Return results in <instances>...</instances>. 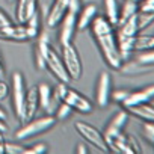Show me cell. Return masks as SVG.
Returning a JSON list of instances; mask_svg holds the SVG:
<instances>
[{
    "mask_svg": "<svg viewBox=\"0 0 154 154\" xmlns=\"http://www.w3.org/2000/svg\"><path fill=\"white\" fill-rule=\"evenodd\" d=\"M62 60L71 80H80L83 75V63L72 42L62 45Z\"/></svg>",
    "mask_w": 154,
    "mask_h": 154,
    "instance_id": "5b68a950",
    "label": "cell"
},
{
    "mask_svg": "<svg viewBox=\"0 0 154 154\" xmlns=\"http://www.w3.org/2000/svg\"><path fill=\"white\" fill-rule=\"evenodd\" d=\"M26 26H27L29 29H33V30H38V32H39V12H38V11L26 21Z\"/></svg>",
    "mask_w": 154,
    "mask_h": 154,
    "instance_id": "4dcf8cb0",
    "label": "cell"
},
{
    "mask_svg": "<svg viewBox=\"0 0 154 154\" xmlns=\"http://www.w3.org/2000/svg\"><path fill=\"white\" fill-rule=\"evenodd\" d=\"M39 107V100H38V89L36 86H33L32 89H29L26 92V97H24V103H23V109H21V113H20V121L24 124L30 119L35 118L36 115V110Z\"/></svg>",
    "mask_w": 154,
    "mask_h": 154,
    "instance_id": "9c48e42d",
    "label": "cell"
},
{
    "mask_svg": "<svg viewBox=\"0 0 154 154\" xmlns=\"http://www.w3.org/2000/svg\"><path fill=\"white\" fill-rule=\"evenodd\" d=\"M23 146L18 143H12V142H6L5 143V152L8 154H23Z\"/></svg>",
    "mask_w": 154,
    "mask_h": 154,
    "instance_id": "f546056e",
    "label": "cell"
},
{
    "mask_svg": "<svg viewBox=\"0 0 154 154\" xmlns=\"http://www.w3.org/2000/svg\"><path fill=\"white\" fill-rule=\"evenodd\" d=\"M104 8H106V18L112 26H116L119 20V9L116 0H104Z\"/></svg>",
    "mask_w": 154,
    "mask_h": 154,
    "instance_id": "44dd1931",
    "label": "cell"
},
{
    "mask_svg": "<svg viewBox=\"0 0 154 154\" xmlns=\"http://www.w3.org/2000/svg\"><path fill=\"white\" fill-rule=\"evenodd\" d=\"M136 62L145 66H154V48L145 50L136 56Z\"/></svg>",
    "mask_w": 154,
    "mask_h": 154,
    "instance_id": "d4e9b609",
    "label": "cell"
},
{
    "mask_svg": "<svg viewBox=\"0 0 154 154\" xmlns=\"http://www.w3.org/2000/svg\"><path fill=\"white\" fill-rule=\"evenodd\" d=\"M3 79V68H0V80Z\"/></svg>",
    "mask_w": 154,
    "mask_h": 154,
    "instance_id": "ab89813d",
    "label": "cell"
},
{
    "mask_svg": "<svg viewBox=\"0 0 154 154\" xmlns=\"http://www.w3.org/2000/svg\"><path fill=\"white\" fill-rule=\"evenodd\" d=\"M143 134L148 140L154 142V122H146L143 124Z\"/></svg>",
    "mask_w": 154,
    "mask_h": 154,
    "instance_id": "1f68e13d",
    "label": "cell"
},
{
    "mask_svg": "<svg viewBox=\"0 0 154 154\" xmlns=\"http://www.w3.org/2000/svg\"><path fill=\"white\" fill-rule=\"evenodd\" d=\"M154 98V85H149L140 91L136 92H130L127 95V98L122 101V106L127 109L130 106H136V104H142V103H149Z\"/></svg>",
    "mask_w": 154,
    "mask_h": 154,
    "instance_id": "5bb4252c",
    "label": "cell"
},
{
    "mask_svg": "<svg viewBox=\"0 0 154 154\" xmlns=\"http://www.w3.org/2000/svg\"><path fill=\"white\" fill-rule=\"evenodd\" d=\"M38 11V0H18L15 17L20 24H26V21Z\"/></svg>",
    "mask_w": 154,
    "mask_h": 154,
    "instance_id": "9a60e30c",
    "label": "cell"
},
{
    "mask_svg": "<svg viewBox=\"0 0 154 154\" xmlns=\"http://www.w3.org/2000/svg\"><path fill=\"white\" fill-rule=\"evenodd\" d=\"M38 89V100H39V107L41 109H47L51 103V98H53V91L51 88L47 85V83H39L36 86Z\"/></svg>",
    "mask_w": 154,
    "mask_h": 154,
    "instance_id": "d6986e66",
    "label": "cell"
},
{
    "mask_svg": "<svg viewBox=\"0 0 154 154\" xmlns=\"http://www.w3.org/2000/svg\"><path fill=\"white\" fill-rule=\"evenodd\" d=\"M35 65L38 69H45V62H44V57L41 54V51L35 47Z\"/></svg>",
    "mask_w": 154,
    "mask_h": 154,
    "instance_id": "d6a6232c",
    "label": "cell"
},
{
    "mask_svg": "<svg viewBox=\"0 0 154 154\" xmlns=\"http://www.w3.org/2000/svg\"><path fill=\"white\" fill-rule=\"evenodd\" d=\"M66 12H68V0H53V3L45 15V26L48 29L57 27Z\"/></svg>",
    "mask_w": 154,
    "mask_h": 154,
    "instance_id": "30bf717a",
    "label": "cell"
},
{
    "mask_svg": "<svg viewBox=\"0 0 154 154\" xmlns=\"http://www.w3.org/2000/svg\"><path fill=\"white\" fill-rule=\"evenodd\" d=\"M54 112H56V113H54V118H56V119H65V118H68L69 113L72 112V107H71L69 104L60 101V103L57 104V107H56Z\"/></svg>",
    "mask_w": 154,
    "mask_h": 154,
    "instance_id": "83f0119b",
    "label": "cell"
},
{
    "mask_svg": "<svg viewBox=\"0 0 154 154\" xmlns=\"http://www.w3.org/2000/svg\"><path fill=\"white\" fill-rule=\"evenodd\" d=\"M44 152H47V145L42 143V142L35 143L30 148H24L23 149V154H44Z\"/></svg>",
    "mask_w": 154,
    "mask_h": 154,
    "instance_id": "f1b7e54d",
    "label": "cell"
},
{
    "mask_svg": "<svg viewBox=\"0 0 154 154\" xmlns=\"http://www.w3.org/2000/svg\"><path fill=\"white\" fill-rule=\"evenodd\" d=\"M8 95H9V86L2 79V80H0V101H3L5 98H8Z\"/></svg>",
    "mask_w": 154,
    "mask_h": 154,
    "instance_id": "836d02e7",
    "label": "cell"
},
{
    "mask_svg": "<svg viewBox=\"0 0 154 154\" xmlns=\"http://www.w3.org/2000/svg\"><path fill=\"white\" fill-rule=\"evenodd\" d=\"M137 36V35H136ZM136 36H124V35H118V39H116V44H118V48H119V53H121V59L122 62L128 59V56L131 54V51L134 50V41H136Z\"/></svg>",
    "mask_w": 154,
    "mask_h": 154,
    "instance_id": "ac0fdd59",
    "label": "cell"
},
{
    "mask_svg": "<svg viewBox=\"0 0 154 154\" xmlns=\"http://www.w3.org/2000/svg\"><path fill=\"white\" fill-rule=\"evenodd\" d=\"M75 24H77V15H74V14H71V12H66L65 17H63L62 21H60V33H59L60 45H65V44L72 42Z\"/></svg>",
    "mask_w": 154,
    "mask_h": 154,
    "instance_id": "4fadbf2b",
    "label": "cell"
},
{
    "mask_svg": "<svg viewBox=\"0 0 154 154\" xmlns=\"http://www.w3.org/2000/svg\"><path fill=\"white\" fill-rule=\"evenodd\" d=\"M74 128L77 130V133H79L88 143H91L92 146H95L97 149H100L101 152H109V146L106 143V139H104V134L95 128L94 125L85 122V121H79L74 124Z\"/></svg>",
    "mask_w": 154,
    "mask_h": 154,
    "instance_id": "8992f818",
    "label": "cell"
},
{
    "mask_svg": "<svg viewBox=\"0 0 154 154\" xmlns=\"http://www.w3.org/2000/svg\"><path fill=\"white\" fill-rule=\"evenodd\" d=\"M5 143H6V140L3 137V131H0V154L5 152Z\"/></svg>",
    "mask_w": 154,
    "mask_h": 154,
    "instance_id": "74e56055",
    "label": "cell"
},
{
    "mask_svg": "<svg viewBox=\"0 0 154 154\" xmlns=\"http://www.w3.org/2000/svg\"><path fill=\"white\" fill-rule=\"evenodd\" d=\"M137 14V12H136ZM136 14L133 17H130L128 20H125L124 23L119 24V32L118 35H124V36H136L139 29H137V21H136Z\"/></svg>",
    "mask_w": 154,
    "mask_h": 154,
    "instance_id": "ffe728a7",
    "label": "cell"
},
{
    "mask_svg": "<svg viewBox=\"0 0 154 154\" xmlns=\"http://www.w3.org/2000/svg\"><path fill=\"white\" fill-rule=\"evenodd\" d=\"M0 39L5 41H17V42H23V41H29V33H27V27L23 24H9L0 29Z\"/></svg>",
    "mask_w": 154,
    "mask_h": 154,
    "instance_id": "7c38bea8",
    "label": "cell"
},
{
    "mask_svg": "<svg viewBox=\"0 0 154 154\" xmlns=\"http://www.w3.org/2000/svg\"><path fill=\"white\" fill-rule=\"evenodd\" d=\"M127 110H130V113L143 119L145 122H154V106H151L149 103L130 106V107H127Z\"/></svg>",
    "mask_w": 154,
    "mask_h": 154,
    "instance_id": "e0dca14e",
    "label": "cell"
},
{
    "mask_svg": "<svg viewBox=\"0 0 154 154\" xmlns=\"http://www.w3.org/2000/svg\"><path fill=\"white\" fill-rule=\"evenodd\" d=\"M136 21H137V29L142 30L154 21V14H151V12H137L136 14Z\"/></svg>",
    "mask_w": 154,
    "mask_h": 154,
    "instance_id": "484cf974",
    "label": "cell"
},
{
    "mask_svg": "<svg viewBox=\"0 0 154 154\" xmlns=\"http://www.w3.org/2000/svg\"><path fill=\"white\" fill-rule=\"evenodd\" d=\"M106 143L109 146V149L119 152V154H134V152H140L139 143L134 137L124 134L121 130H115L107 127L106 131L103 133Z\"/></svg>",
    "mask_w": 154,
    "mask_h": 154,
    "instance_id": "277c9868",
    "label": "cell"
},
{
    "mask_svg": "<svg viewBox=\"0 0 154 154\" xmlns=\"http://www.w3.org/2000/svg\"><path fill=\"white\" fill-rule=\"evenodd\" d=\"M128 94H130L128 91H115L113 95H112V98H113L115 101H118V103H122V101L127 98Z\"/></svg>",
    "mask_w": 154,
    "mask_h": 154,
    "instance_id": "d590c367",
    "label": "cell"
},
{
    "mask_svg": "<svg viewBox=\"0 0 154 154\" xmlns=\"http://www.w3.org/2000/svg\"><path fill=\"white\" fill-rule=\"evenodd\" d=\"M154 48V35H140L136 36L134 41V50H151Z\"/></svg>",
    "mask_w": 154,
    "mask_h": 154,
    "instance_id": "603a6c76",
    "label": "cell"
},
{
    "mask_svg": "<svg viewBox=\"0 0 154 154\" xmlns=\"http://www.w3.org/2000/svg\"><path fill=\"white\" fill-rule=\"evenodd\" d=\"M8 2H14V0H8Z\"/></svg>",
    "mask_w": 154,
    "mask_h": 154,
    "instance_id": "b9f144b4",
    "label": "cell"
},
{
    "mask_svg": "<svg viewBox=\"0 0 154 154\" xmlns=\"http://www.w3.org/2000/svg\"><path fill=\"white\" fill-rule=\"evenodd\" d=\"M95 15H97V6L95 5H86L85 8H80L75 27L79 29V30H85L92 23V20L95 18Z\"/></svg>",
    "mask_w": 154,
    "mask_h": 154,
    "instance_id": "2e32d148",
    "label": "cell"
},
{
    "mask_svg": "<svg viewBox=\"0 0 154 154\" xmlns=\"http://www.w3.org/2000/svg\"><path fill=\"white\" fill-rule=\"evenodd\" d=\"M54 122H56V118L51 116V115H48V116H41V118H36V119L33 118V119L24 122L23 127L17 130L15 137L20 139V140L27 139V137H32V136H35V134H39V133L48 130L50 127L54 125Z\"/></svg>",
    "mask_w": 154,
    "mask_h": 154,
    "instance_id": "52a82bcc",
    "label": "cell"
},
{
    "mask_svg": "<svg viewBox=\"0 0 154 154\" xmlns=\"http://www.w3.org/2000/svg\"><path fill=\"white\" fill-rule=\"evenodd\" d=\"M125 74H139V72H143L145 69H148V66L145 65H140L137 62H127L125 65H121V68Z\"/></svg>",
    "mask_w": 154,
    "mask_h": 154,
    "instance_id": "4316f807",
    "label": "cell"
},
{
    "mask_svg": "<svg viewBox=\"0 0 154 154\" xmlns=\"http://www.w3.org/2000/svg\"><path fill=\"white\" fill-rule=\"evenodd\" d=\"M137 11H139L137 2H133V0H125V2L122 3V9H121V12H119L118 24H121V23H124L125 20H128L130 17H133Z\"/></svg>",
    "mask_w": 154,
    "mask_h": 154,
    "instance_id": "7402d4cb",
    "label": "cell"
},
{
    "mask_svg": "<svg viewBox=\"0 0 154 154\" xmlns=\"http://www.w3.org/2000/svg\"><path fill=\"white\" fill-rule=\"evenodd\" d=\"M0 119H5V121H6V113H5L2 109H0Z\"/></svg>",
    "mask_w": 154,
    "mask_h": 154,
    "instance_id": "f35d334b",
    "label": "cell"
},
{
    "mask_svg": "<svg viewBox=\"0 0 154 154\" xmlns=\"http://www.w3.org/2000/svg\"><path fill=\"white\" fill-rule=\"evenodd\" d=\"M92 32L95 36V41L107 62V65L113 69H119L122 65V59H121V53L116 44V38L113 35V29L112 24L109 23V20L106 17L101 15H95V18L92 20Z\"/></svg>",
    "mask_w": 154,
    "mask_h": 154,
    "instance_id": "6da1fadb",
    "label": "cell"
},
{
    "mask_svg": "<svg viewBox=\"0 0 154 154\" xmlns=\"http://www.w3.org/2000/svg\"><path fill=\"white\" fill-rule=\"evenodd\" d=\"M53 97L59 103L63 101V103L69 104L74 110L80 112V113H89V112H92V103L85 95H82L80 92H77L75 89H71L63 82H60L56 86V89L53 91Z\"/></svg>",
    "mask_w": 154,
    "mask_h": 154,
    "instance_id": "3957f363",
    "label": "cell"
},
{
    "mask_svg": "<svg viewBox=\"0 0 154 154\" xmlns=\"http://www.w3.org/2000/svg\"><path fill=\"white\" fill-rule=\"evenodd\" d=\"M110 88H112V79H110V74L103 71L98 75V80H97V89H95V100L97 104L100 107H106L109 103V97H110Z\"/></svg>",
    "mask_w": 154,
    "mask_h": 154,
    "instance_id": "8fae6325",
    "label": "cell"
},
{
    "mask_svg": "<svg viewBox=\"0 0 154 154\" xmlns=\"http://www.w3.org/2000/svg\"><path fill=\"white\" fill-rule=\"evenodd\" d=\"M75 152H79V154H86V152H88L86 145H85V143H79V145H77V148H75Z\"/></svg>",
    "mask_w": 154,
    "mask_h": 154,
    "instance_id": "8d00e7d4",
    "label": "cell"
},
{
    "mask_svg": "<svg viewBox=\"0 0 154 154\" xmlns=\"http://www.w3.org/2000/svg\"><path fill=\"white\" fill-rule=\"evenodd\" d=\"M127 119H128L127 112H125V110H121V112H118V113H116V115L110 119V124H109L107 127L115 128V130H122V127L125 125Z\"/></svg>",
    "mask_w": 154,
    "mask_h": 154,
    "instance_id": "cb8c5ba5",
    "label": "cell"
},
{
    "mask_svg": "<svg viewBox=\"0 0 154 154\" xmlns=\"http://www.w3.org/2000/svg\"><path fill=\"white\" fill-rule=\"evenodd\" d=\"M0 68H2V62H0Z\"/></svg>",
    "mask_w": 154,
    "mask_h": 154,
    "instance_id": "60d3db41",
    "label": "cell"
},
{
    "mask_svg": "<svg viewBox=\"0 0 154 154\" xmlns=\"http://www.w3.org/2000/svg\"><path fill=\"white\" fill-rule=\"evenodd\" d=\"M11 23H12V20L9 18V15L3 9H0V29L5 27V26H9Z\"/></svg>",
    "mask_w": 154,
    "mask_h": 154,
    "instance_id": "e575fe53",
    "label": "cell"
},
{
    "mask_svg": "<svg viewBox=\"0 0 154 154\" xmlns=\"http://www.w3.org/2000/svg\"><path fill=\"white\" fill-rule=\"evenodd\" d=\"M12 107L17 116H20L24 97H26V82H24V75L20 71L12 72Z\"/></svg>",
    "mask_w": 154,
    "mask_h": 154,
    "instance_id": "ba28073f",
    "label": "cell"
},
{
    "mask_svg": "<svg viewBox=\"0 0 154 154\" xmlns=\"http://www.w3.org/2000/svg\"><path fill=\"white\" fill-rule=\"evenodd\" d=\"M133 2H137V0H133Z\"/></svg>",
    "mask_w": 154,
    "mask_h": 154,
    "instance_id": "7bdbcfd3",
    "label": "cell"
},
{
    "mask_svg": "<svg viewBox=\"0 0 154 154\" xmlns=\"http://www.w3.org/2000/svg\"><path fill=\"white\" fill-rule=\"evenodd\" d=\"M36 48L41 51L42 57H44V62H45V68L56 77L59 82H63V83H68L71 79L65 69V65H63V60L62 57L59 56V53L51 47L48 38L45 33H42L39 38H38V42H36Z\"/></svg>",
    "mask_w": 154,
    "mask_h": 154,
    "instance_id": "7a4b0ae2",
    "label": "cell"
}]
</instances>
